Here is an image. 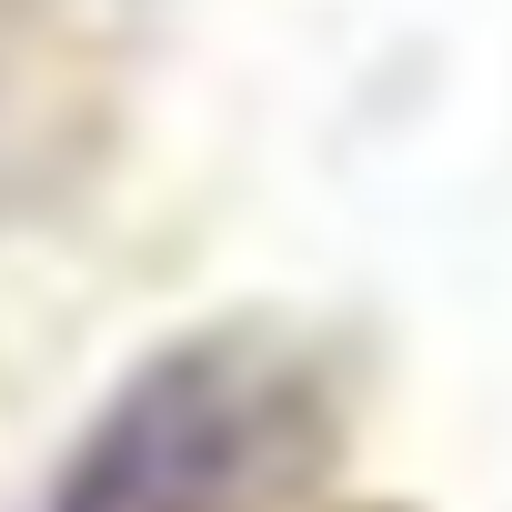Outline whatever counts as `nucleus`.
I'll return each instance as SVG.
<instances>
[{"instance_id": "obj_1", "label": "nucleus", "mask_w": 512, "mask_h": 512, "mask_svg": "<svg viewBox=\"0 0 512 512\" xmlns=\"http://www.w3.org/2000/svg\"><path fill=\"white\" fill-rule=\"evenodd\" d=\"M262 422L272 382L251 342H171L81 422L31 512H231L262 462Z\"/></svg>"}]
</instances>
